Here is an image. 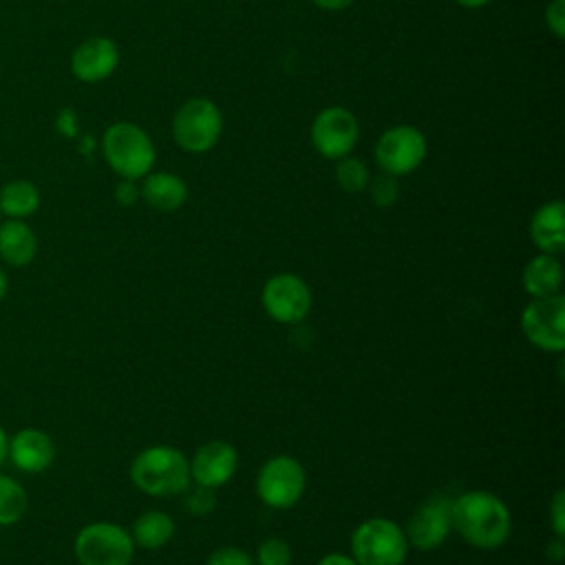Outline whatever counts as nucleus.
Wrapping results in <instances>:
<instances>
[{"label":"nucleus","instance_id":"nucleus-1","mask_svg":"<svg viewBox=\"0 0 565 565\" xmlns=\"http://www.w3.org/2000/svg\"><path fill=\"white\" fill-rule=\"evenodd\" d=\"M450 519L459 536L479 550H494L503 545L512 530L508 505L486 490L459 494L450 503Z\"/></svg>","mask_w":565,"mask_h":565},{"label":"nucleus","instance_id":"nucleus-2","mask_svg":"<svg viewBox=\"0 0 565 565\" xmlns=\"http://www.w3.org/2000/svg\"><path fill=\"white\" fill-rule=\"evenodd\" d=\"M130 479L150 497H172L190 486V461L174 446H148L132 459Z\"/></svg>","mask_w":565,"mask_h":565},{"label":"nucleus","instance_id":"nucleus-3","mask_svg":"<svg viewBox=\"0 0 565 565\" xmlns=\"http://www.w3.org/2000/svg\"><path fill=\"white\" fill-rule=\"evenodd\" d=\"M106 163L121 179L137 181L154 166V146L146 130L130 121H115L106 128L102 139Z\"/></svg>","mask_w":565,"mask_h":565},{"label":"nucleus","instance_id":"nucleus-4","mask_svg":"<svg viewBox=\"0 0 565 565\" xmlns=\"http://www.w3.org/2000/svg\"><path fill=\"white\" fill-rule=\"evenodd\" d=\"M406 554V534L391 519H366L351 534V556L358 565H402Z\"/></svg>","mask_w":565,"mask_h":565},{"label":"nucleus","instance_id":"nucleus-5","mask_svg":"<svg viewBox=\"0 0 565 565\" xmlns=\"http://www.w3.org/2000/svg\"><path fill=\"white\" fill-rule=\"evenodd\" d=\"M223 132V115L207 97H192L179 106L172 119V137L185 152H207Z\"/></svg>","mask_w":565,"mask_h":565},{"label":"nucleus","instance_id":"nucleus-6","mask_svg":"<svg viewBox=\"0 0 565 565\" xmlns=\"http://www.w3.org/2000/svg\"><path fill=\"white\" fill-rule=\"evenodd\" d=\"M73 552L79 565H130L135 543L121 525L95 521L77 532Z\"/></svg>","mask_w":565,"mask_h":565},{"label":"nucleus","instance_id":"nucleus-7","mask_svg":"<svg viewBox=\"0 0 565 565\" xmlns=\"http://www.w3.org/2000/svg\"><path fill=\"white\" fill-rule=\"evenodd\" d=\"M305 486V468L289 455H276L267 459L256 475V494L267 508L274 510L294 508L300 501Z\"/></svg>","mask_w":565,"mask_h":565},{"label":"nucleus","instance_id":"nucleus-8","mask_svg":"<svg viewBox=\"0 0 565 565\" xmlns=\"http://www.w3.org/2000/svg\"><path fill=\"white\" fill-rule=\"evenodd\" d=\"M521 331L536 349L561 353L565 349V298L561 294L532 298L523 307Z\"/></svg>","mask_w":565,"mask_h":565},{"label":"nucleus","instance_id":"nucleus-9","mask_svg":"<svg viewBox=\"0 0 565 565\" xmlns=\"http://www.w3.org/2000/svg\"><path fill=\"white\" fill-rule=\"evenodd\" d=\"M426 157V137L419 128L399 124L384 130L375 143V159L382 172L399 177L417 170Z\"/></svg>","mask_w":565,"mask_h":565},{"label":"nucleus","instance_id":"nucleus-10","mask_svg":"<svg viewBox=\"0 0 565 565\" xmlns=\"http://www.w3.org/2000/svg\"><path fill=\"white\" fill-rule=\"evenodd\" d=\"M260 302L269 318L282 324H294L307 318L311 309V289L296 274H274L263 287Z\"/></svg>","mask_w":565,"mask_h":565},{"label":"nucleus","instance_id":"nucleus-11","mask_svg":"<svg viewBox=\"0 0 565 565\" xmlns=\"http://www.w3.org/2000/svg\"><path fill=\"white\" fill-rule=\"evenodd\" d=\"M358 119L342 106L322 108L311 124V143L327 159L351 154L358 143Z\"/></svg>","mask_w":565,"mask_h":565},{"label":"nucleus","instance_id":"nucleus-12","mask_svg":"<svg viewBox=\"0 0 565 565\" xmlns=\"http://www.w3.org/2000/svg\"><path fill=\"white\" fill-rule=\"evenodd\" d=\"M450 503L452 501L446 499L444 494H437V497L428 499L426 503H422L413 512V516H411V521H408V525L404 530L406 541L411 545H415L417 550H435V547H439L446 541L448 532L452 530Z\"/></svg>","mask_w":565,"mask_h":565},{"label":"nucleus","instance_id":"nucleus-13","mask_svg":"<svg viewBox=\"0 0 565 565\" xmlns=\"http://www.w3.org/2000/svg\"><path fill=\"white\" fill-rule=\"evenodd\" d=\"M119 49L106 35H93L79 42L71 53V73L86 84H97L115 73Z\"/></svg>","mask_w":565,"mask_h":565},{"label":"nucleus","instance_id":"nucleus-14","mask_svg":"<svg viewBox=\"0 0 565 565\" xmlns=\"http://www.w3.org/2000/svg\"><path fill=\"white\" fill-rule=\"evenodd\" d=\"M238 468L236 448L223 439H214L203 444L192 461H190V479L205 488H221L225 486Z\"/></svg>","mask_w":565,"mask_h":565},{"label":"nucleus","instance_id":"nucleus-15","mask_svg":"<svg viewBox=\"0 0 565 565\" xmlns=\"http://www.w3.org/2000/svg\"><path fill=\"white\" fill-rule=\"evenodd\" d=\"M13 466L22 472L38 475L51 468L55 459L53 439L40 428H22L9 439V455Z\"/></svg>","mask_w":565,"mask_h":565},{"label":"nucleus","instance_id":"nucleus-16","mask_svg":"<svg viewBox=\"0 0 565 565\" xmlns=\"http://www.w3.org/2000/svg\"><path fill=\"white\" fill-rule=\"evenodd\" d=\"M530 238L543 254L558 256L565 249V205H563V201H547L532 214Z\"/></svg>","mask_w":565,"mask_h":565},{"label":"nucleus","instance_id":"nucleus-17","mask_svg":"<svg viewBox=\"0 0 565 565\" xmlns=\"http://www.w3.org/2000/svg\"><path fill=\"white\" fill-rule=\"evenodd\" d=\"M38 254V236L22 218H7L0 223V258L11 267L33 263Z\"/></svg>","mask_w":565,"mask_h":565},{"label":"nucleus","instance_id":"nucleus-18","mask_svg":"<svg viewBox=\"0 0 565 565\" xmlns=\"http://www.w3.org/2000/svg\"><path fill=\"white\" fill-rule=\"evenodd\" d=\"M139 194L152 210L174 212L185 203L188 188L183 179L172 172H148Z\"/></svg>","mask_w":565,"mask_h":565},{"label":"nucleus","instance_id":"nucleus-19","mask_svg":"<svg viewBox=\"0 0 565 565\" xmlns=\"http://www.w3.org/2000/svg\"><path fill=\"white\" fill-rule=\"evenodd\" d=\"M521 282L527 296L545 298L561 291L563 285V267L558 256L554 254H539L523 267Z\"/></svg>","mask_w":565,"mask_h":565},{"label":"nucleus","instance_id":"nucleus-20","mask_svg":"<svg viewBox=\"0 0 565 565\" xmlns=\"http://www.w3.org/2000/svg\"><path fill=\"white\" fill-rule=\"evenodd\" d=\"M174 521L168 512L163 510H148L143 514H139L132 523V543L146 550H159L163 545L170 543V539L174 536Z\"/></svg>","mask_w":565,"mask_h":565},{"label":"nucleus","instance_id":"nucleus-21","mask_svg":"<svg viewBox=\"0 0 565 565\" xmlns=\"http://www.w3.org/2000/svg\"><path fill=\"white\" fill-rule=\"evenodd\" d=\"M38 207H40V190L31 181L15 179L2 185L0 214H7L9 218H26L35 214Z\"/></svg>","mask_w":565,"mask_h":565},{"label":"nucleus","instance_id":"nucleus-22","mask_svg":"<svg viewBox=\"0 0 565 565\" xmlns=\"http://www.w3.org/2000/svg\"><path fill=\"white\" fill-rule=\"evenodd\" d=\"M29 510L26 490L9 475L0 472V525L18 523Z\"/></svg>","mask_w":565,"mask_h":565},{"label":"nucleus","instance_id":"nucleus-23","mask_svg":"<svg viewBox=\"0 0 565 565\" xmlns=\"http://www.w3.org/2000/svg\"><path fill=\"white\" fill-rule=\"evenodd\" d=\"M335 179L340 183V188L349 194H358L362 190H366L371 177H369V168L364 161L355 159V157H342L338 159L335 166Z\"/></svg>","mask_w":565,"mask_h":565},{"label":"nucleus","instance_id":"nucleus-24","mask_svg":"<svg viewBox=\"0 0 565 565\" xmlns=\"http://www.w3.org/2000/svg\"><path fill=\"white\" fill-rule=\"evenodd\" d=\"M256 563H258V565H291V550H289V545H287L282 539H278V536L265 539V541L258 545Z\"/></svg>","mask_w":565,"mask_h":565},{"label":"nucleus","instance_id":"nucleus-25","mask_svg":"<svg viewBox=\"0 0 565 565\" xmlns=\"http://www.w3.org/2000/svg\"><path fill=\"white\" fill-rule=\"evenodd\" d=\"M369 192H371V199L375 201V205L380 207H388L397 201V194H399V183L393 174H386L382 172L380 177H375L373 181H369Z\"/></svg>","mask_w":565,"mask_h":565},{"label":"nucleus","instance_id":"nucleus-26","mask_svg":"<svg viewBox=\"0 0 565 565\" xmlns=\"http://www.w3.org/2000/svg\"><path fill=\"white\" fill-rule=\"evenodd\" d=\"M183 492H185L183 503H185L188 512L207 514L214 508V490L212 488L196 483V486H188Z\"/></svg>","mask_w":565,"mask_h":565},{"label":"nucleus","instance_id":"nucleus-27","mask_svg":"<svg viewBox=\"0 0 565 565\" xmlns=\"http://www.w3.org/2000/svg\"><path fill=\"white\" fill-rule=\"evenodd\" d=\"M205 565H254V558L245 550H241V547L225 545V547L214 550L205 558Z\"/></svg>","mask_w":565,"mask_h":565},{"label":"nucleus","instance_id":"nucleus-28","mask_svg":"<svg viewBox=\"0 0 565 565\" xmlns=\"http://www.w3.org/2000/svg\"><path fill=\"white\" fill-rule=\"evenodd\" d=\"M545 24L556 40L565 38V0H552L545 9Z\"/></svg>","mask_w":565,"mask_h":565},{"label":"nucleus","instance_id":"nucleus-29","mask_svg":"<svg viewBox=\"0 0 565 565\" xmlns=\"http://www.w3.org/2000/svg\"><path fill=\"white\" fill-rule=\"evenodd\" d=\"M550 525L554 536H565V492L558 490L550 503Z\"/></svg>","mask_w":565,"mask_h":565},{"label":"nucleus","instance_id":"nucleus-30","mask_svg":"<svg viewBox=\"0 0 565 565\" xmlns=\"http://www.w3.org/2000/svg\"><path fill=\"white\" fill-rule=\"evenodd\" d=\"M139 196H141V194H139V188H137L135 181H130V179H121V181L117 183V188H115V199H117V203L124 205V207L135 205Z\"/></svg>","mask_w":565,"mask_h":565},{"label":"nucleus","instance_id":"nucleus-31","mask_svg":"<svg viewBox=\"0 0 565 565\" xmlns=\"http://www.w3.org/2000/svg\"><path fill=\"white\" fill-rule=\"evenodd\" d=\"M318 565H358L355 558L351 554H342V552H329L324 554Z\"/></svg>","mask_w":565,"mask_h":565},{"label":"nucleus","instance_id":"nucleus-32","mask_svg":"<svg viewBox=\"0 0 565 565\" xmlns=\"http://www.w3.org/2000/svg\"><path fill=\"white\" fill-rule=\"evenodd\" d=\"M311 2L318 4L320 9H327V11H340V9L351 7L355 0H311Z\"/></svg>","mask_w":565,"mask_h":565},{"label":"nucleus","instance_id":"nucleus-33","mask_svg":"<svg viewBox=\"0 0 565 565\" xmlns=\"http://www.w3.org/2000/svg\"><path fill=\"white\" fill-rule=\"evenodd\" d=\"M545 554H547V558H552V561H561L563 554H565L563 539H561V536H554V541L545 547Z\"/></svg>","mask_w":565,"mask_h":565},{"label":"nucleus","instance_id":"nucleus-34","mask_svg":"<svg viewBox=\"0 0 565 565\" xmlns=\"http://www.w3.org/2000/svg\"><path fill=\"white\" fill-rule=\"evenodd\" d=\"M7 455H9V437L0 426V466L7 461Z\"/></svg>","mask_w":565,"mask_h":565},{"label":"nucleus","instance_id":"nucleus-35","mask_svg":"<svg viewBox=\"0 0 565 565\" xmlns=\"http://www.w3.org/2000/svg\"><path fill=\"white\" fill-rule=\"evenodd\" d=\"M459 7H466V9H479V7H486L488 2L492 0H455Z\"/></svg>","mask_w":565,"mask_h":565},{"label":"nucleus","instance_id":"nucleus-36","mask_svg":"<svg viewBox=\"0 0 565 565\" xmlns=\"http://www.w3.org/2000/svg\"><path fill=\"white\" fill-rule=\"evenodd\" d=\"M7 291H9V278H7V274L0 269V300L7 296Z\"/></svg>","mask_w":565,"mask_h":565}]
</instances>
